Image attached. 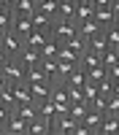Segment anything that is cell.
I'll use <instances>...</instances> for the list:
<instances>
[{
	"instance_id": "27",
	"label": "cell",
	"mask_w": 119,
	"mask_h": 135,
	"mask_svg": "<svg viewBox=\"0 0 119 135\" xmlns=\"http://www.w3.org/2000/svg\"><path fill=\"white\" fill-rule=\"evenodd\" d=\"M35 81H46V73H43L41 62H38V65H30V68H27V84H35Z\"/></svg>"
},
{
	"instance_id": "15",
	"label": "cell",
	"mask_w": 119,
	"mask_h": 135,
	"mask_svg": "<svg viewBox=\"0 0 119 135\" xmlns=\"http://www.w3.org/2000/svg\"><path fill=\"white\" fill-rule=\"evenodd\" d=\"M60 46H62V43H60L57 38H49V41L41 46V60H57V54H60Z\"/></svg>"
},
{
	"instance_id": "39",
	"label": "cell",
	"mask_w": 119,
	"mask_h": 135,
	"mask_svg": "<svg viewBox=\"0 0 119 135\" xmlns=\"http://www.w3.org/2000/svg\"><path fill=\"white\" fill-rule=\"evenodd\" d=\"M114 95H119V81H114Z\"/></svg>"
},
{
	"instance_id": "3",
	"label": "cell",
	"mask_w": 119,
	"mask_h": 135,
	"mask_svg": "<svg viewBox=\"0 0 119 135\" xmlns=\"http://www.w3.org/2000/svg\"><path fill=\"white\" fill-rule=\"evenodd\" d=\"M76 127V119L70 114H54L51 116V135H70Z\"/></svg>"
},
{
	"instance_id": "6",
	"label": "cell",
	"mask_w": 119,
	"mask_h": 135,
	"mask_svg": "<svg viewBox=\"0 0 119 135\" xmlns=\"http://www.w3.org/2000/svg\"><path fill=\"white\" fill-rule=\"evenodd\" d=\"M11 57H16V54L22 51V46H25V38H19L14 30H6V35H3V43H0Z\"/></svg>"
},
{
	"instance_id": "19",
	"label": "cell",
	"mask_w": 119,
	"mask_h": 135,
	"mask_svg": "<svg viewBox=\"0 0 119 135\" xmlns=\"http://www.w3.org/2000/svg\"><path fill=\"white\" fill-rule=\"evenodd\" d=\"M95 16V6L87 0V3H79L76 6V16H73V22L79 25V22H84V19H92Z\"/></svg>"
},
{
	"instance_id": "32",
	"label": "cell",
	"mask_w": 119,
	"mask_h": 135,
	"mask_svg": "<svg viewBox=\"0 0 119 135\" xmlns=\"http://www.w3.org/2000/svg\"><path fill=\"white\" fill-rule=\"evenodd\" d=\"M106 114H116V116H119V95H108V103H106Z\"/></svg>"
},
{
	"instance_id": "22",
	"label": "cell",
	"mask_w": 119,
	"mask_h": 135,
	"mask_svg": "<svg viewBox=\"0 0 119 135\" xmlns=\"http://www.w3.org/2000/svg\"><path fill=\"white\" fill-rule=\"evenodd\" d=\"M73 16H76V3L73 0H62L57 6V16L54 19H73Z\"/></svg>"
},
{
	"instance_id": "20",
	"label": "cell",
	"mask_w": 119,
	"mask_h": 135,
	"mask_svg": "<svg viewBox=\"0 0 119 135\" xmlns=\"http://www.w3.org/2000/svg\"><path fill=\"white\" fill-rule=\"evenodd\" d=\"M103 60H100V54L97 51H92V49H87L81 57H79V65L84 68V70H89V68H95V65H100Z\"/></svg>"
},
{
	"instance_id": "25",
	"label": "cell",
	"mask_w": 119,
	"mask_h": 135,
	"mask_svg": "<svg viewBox=\"0 0 119 135\" xmlns=\"http://www.w3.org/2000/svg\"><path fill=\"white\" fill-rule=\"evenodd\" d=\"M57 6H60L57 0H38V3H35V8L41 11V14H46V16H51V19L57 16Z\"/></svg>"
},
{
	"instance_id": "34",
	"label": "cell",
	"mask_w": 119,
	"mask_h": 135,
	"mask_svg": "<svg viewBox=\"0 0 119 135\" xmlns=\"http://www.w3.org/2000/svg\"><path fill=\"white\" fill-rule=\"evenodd\" d=\"M89 3H92L95 8H108V6H111V0H89Z\"/></svg>"
},
{
	"instance_id": "4",
	"label": "cell",
	"mask_w": 119,
	"mask_h": 135,
	"mask_svg": "<svg viewBox=\"0 0 119 135\" xmlns=\"http://www.w3.org/2000/svg\"><path fill=\"white\" fill-rule=\"evenodd\" d=\"M103 116H106V111H100V108H92V105H89V111L84 114V119H81V122H84L87 127H89V132H92V135H100Z\"/></svg>"
},
{
	"instance_id": "9",
	"label": "cell",
	"mask_w": 119,
	"mask_h": 135,
	"mask_svg": "<svg viewBox=\"0 0 119 135\" xmlns=\"http://www.w3.org/2000/svg\"><path fill=\"white\" fill-rule=\"evenodd\" d=\"M11 30H14L19 38L27 41V35L32 32V19H30V16H14V22H11Z\"/></svg>"
},
{
	"instance_id": "16",
	"label": "cell",
	"mask_w": 119,
	"mask_h": 135,
	"mask_svg": "<svg viewBox=\"0 0 119 135\" xmlns=\"http://www.w3.org/2000/svg\"><path fill=\"white\" fill-rule=\"evenodd\" d=\"M95 22H97V25H100V27H108V25H114V8L111 6H108V8H95V16H92Z\"/></svg>"
},
{
	"instance_id": "29",
	"label": "cell",
	"mask_w": 119,
	"mask_h": 135,
	"mask_svg": "<svg viewBox=\"0 0 119 135\" xmlns=\"http://www.w3.org/2000/svg\"><path fill=\"white\" fill-rule=\"evenodd\" d=\"M38 114L43 116V119H51L54 114H57V105H54V100L49 97V100H43V103H38Z\"/></svg>"
},
{
	"instance_id": "17",
	"label": "cell",
	"mask_w": 119,
	"mask_h": 135,
	"mask_svg": "<svg viewBox=\"0 0 119 135\" xmlns=\"http://www.w3.org/2000/svg\"><path fill=\"white\" fill-rule=\"evenodd\" d=\"M87 81H89V76H87V70H84L81 65H76V70L65 78V84H68V86H84Z\"/></svg>"
},
{
	"instance_id": "41",
	"label": "cell",
	"mask_w": 119,
	"mask_h": 135,
	"mask_svg": "<svg viewBox=\"0 0 119 135\" xmlns=\"http://www.w3.org/2000/svg\"><path fill=\"white\" fill-rule=\"evenodd\" d=\"M0 135H6V127H3V124H0Z\"/></svg>"
},
{
	"instance_id": "33",
	"label": "cell",
	"mask_w": 119,
	"mask_h": 135,
	"mask_svg": "<svg viewBox=\"0 0 119 135\" xmlns=\"http://www.w3.org/2000/svg\"><path fill=\"white\" fill-rule=\"evenodd\" d=\"M108 78H111V81H119V62L108 65Z\"/></svg>"
},
{
	"instance_id": "26",
	"label": "cell",
	"mask_w": 119,
	"mask_h": 135,
	"mask_svg": "<svg viewBox=\"0 0 119 135\" xmlns=\"http://www.w3.org/2000/svg\"><path fill=\"white\" fill-rule=\"evenodd\" d=\"M87 76H89V81H95V84H100L103 78H108V68L100 62V65H95V68H89L87 70Z\"/></svg>"
},
{
	"instance_id": "35",
	"label": "cell",
	"mask_w": 119,
	"mask_h": 135,
	"mask_svg": "<svg viewBox=\"0 0 119 135\" xmlns=\"http://www.w3.org/2000/svg\"><path fill=\"white\" fill-rule=\"evenodd\" d=\"M8 60H11V54H8V51H6L3 46H0V68H3V65H6Z\"/></svg>"
},
{
	"instance_id": "30",
	"label": "cell",
	"mask_w": 119,
	"mask_h": 135,
	"mask_svg": "<svg viewBox=\"0 0 119 135\" xmlns=\"http://www.w3.org/2000/svg\"><path fill=\"white\" fill-rule=\"evenodd\" d=\"M14 22V8H0V30H11Z\"/></svg>"
},
{
	"instance_id": "36",
	"label": "cell",
	"mask_w": 119,
	"mask_h": 135,
	"mask_svg": "<svg viewBox=\"0 0 119 135\" xmlns=\"http://www.w3.org/2000/svg\"><path fill=\"white\" fill-rule=\"evenodd\" d=\"M111 8H114V16H119V0H111Z\"/></svg>"
},
{
	"instance_id": "43",
	"label": "cell",
	"mask_w": 119,
	"mask_h": 135,
	"mask_svg": "<svg viewBox=\"0 0 119 135\" xmlns=\"http://www.w3.org/2000/svg\"><path fill=\"white\" fill-rule=\"evenodd\" d=\"M35 3H38V0H35Z\"/></svg>"
},
{
	"instance_id": "31",
	"label": "cell",
	"mask_w": 119,
	"mask_h": 135,
	"mask_svg": "<svg viewBox=\"0 0 119 135\" xmlns=\"http://www.w3.org/2000/svg\"><path fill=\"white\" fill-rule=\"evenodd\" d=\"M41 68H43V73H46L49 81L57 78V60H41Z\"/></svg>"
},
{
	"instance_id": "37",
	"label": "cell",
	"mask_w": 119,
	"mask_h": 135,
	"mask_svg": "<svg viewBox=\"0 0 119 135\" xmlns=\"http://www.w3.org/2000/svg\"><path fill=\"white\" fill-rule=\"evenodd\" d=\"M0 3H3V8H14V3H16V0H0Z\"/></svg>"
},
{
	"instance_id": "1",
	"label": "cell",
	"mask_w": 119,
	"mask_h": 135,
	"mask_svg": "<svg viewBox=\"0 0 119 135\" xmlns=\"http://www.w3.org/2000/svg\"><path fill=\"white\" fill-rule=\"evenodd\" d=\"M76 32H79V27H76L73 19H54L51 22V38H57L60 43H68Z\"/></svg>"
},
{
	"instance_id": "24",
	"label": "cell",
	"mask_w": 119,
	"mask_h": 135,
	"mask_svg": "<svg viewBox=\"0 0 119 135\" xmlns=\"http://www.w3.org/2000/svg\"><path fill=\"white\" fill-rule=\"evenodd\" d=\"M79 57H81V54L76 51L73 46H68V43H62V46H60V54H57V60H65V62H76V65H79Z\"/></svg>"
},
{
	"instance_id": "11",
	"label": "cell",
	"mask_w": 119,
	"mask_h": 135,
	"mask_svg": "<svg viewBox=\"0 0 119 135\" xmlns=\"http://www.w3.org/2000/svg\"><path fill=\"white\" fill-rule=\"evenodd\" d=\"M76 27H79V35H81V38H87V41H89V38H95L97 32L103 30V27L97 25L95 19H84V22H79V25H76Z\"/></svg>"
},
{
	"instance_id": "5",
	"label": "cell",
	"mask_w": 119,
	"mask_h": 135,
	"mask_svg": "<svg viewBox=\"0 0 119 135\" xmlns=\"http://www.w3.org/2000/svg\"><path fill=\"white\" fill-rule=\"evenodd\" d=\"M16 60H19L22 65H27V68H30V65H38V62H41V49L25 41V46H22V51L16 54Z\"/></svg>"
},
{
	"instance_id": "23",
	"label": "cell",
	"mask_w": 119,
	"mask_h": 135,
	"mask_svg": "<svg viewBox=\"0 0 119 135\" xmlns=\"http://www.w3.org/2000/svg\"><path fill=\"white\" fill-rule=\"evenodd\" d=\"M49 38H51V30H32L30 35H27V43H32V46H38V49H41Z\"/></svg>"
},
{
	"instance_id": "28",
	"label": "cell",
	"mask_w": 119,
	"mask_h": 135,
	"mask_svg": "<svg viewBox=\"0 0 119 135\" xmlns=\"http://www.w3.org/2000/svg\"><path fill=\"white\" fill-rule=\"evenodd\" d=\"M103 35H106V41H108V46L119 49V27H116V25H108V27H103Z\"/></svg>"
},
{
	"instance_id": "2",
	"label": "cell",
	"mask_w": 119,
	"mask_h": 135,
	"mask_svg": "<svg viewBox=\"0 0 119 135\" xmlns=\"http://www.w3.org/2000/svg\"><path fill=\"white\" fill-rule=\"evenodd\" d=\"M0 70H3V76H6V81L8 84H19V81H27V65H22L16 57H11L3 68H0Z\"/></svg>"
},
{
	"instance_id": "10",
	"label": "cell",
	"mask_w": 119,
	"mask_h": 135,
	"mask_svg": "<svg viewBox=\"0 0 119 135\" xmlns=\"http://www.w3.org/2000/svg\"><path fill=\"white\" fill-rule=\"evenodd\" d=\"M6 135H27V122L22 119L16 111L11 114V119H8V124H6Z\"/></svg>"
},
{
	"instance_id": "7",
	"label": "cell",
	"mask_w": 119,
	"mask_h": 135,
	"mask_svg": "<svg viewBox=\"0 0 119 135\" xmlns=\"http://www.w3.org/2000/svg\"><path fill=\"white\" fill-rule=\"evenodd\" d=\"M27 135H51V119H43L41 114L27 124Z\"/></svg>"
},
{
	"instance_id": "13",
	"label": "cell",
	"mask_w": 119,
	"mask_h": 135,
	"mask_svg": "<svg viewBox=\"0 0 119 135\" xmlns=\"http://www.w3.org/2000/svg\"><path fill=\"white\" fill-rule=\"evenodd\" d=\"M100 135H119V116H116V114H106V116H103Z\"/></svg>"
},
{
	"instance_id": "14",
	"label": "cell",
	"mask_w": 119,
	"mask_h": 135,
	"mask_svg": "<svg viewBox=\"0 0 119 135\" xmlns=\"http://www.w3.org/2000/svg\"><path fill=\"white\" fill-rule=\"evenodd\" d=\"M14 100H16V105H22V103H30V100H32V92H30V84H27V81H19V84H14Z\"/></svg>"
},
{
	"instance_id": "18",
	"label": "cell",
	"mask_w": 119,
	"mask_h": 135,
	"mask_svg": "<svg viewBox=\"0 0 119 135\" xmlns=\"http://www.w3.org/2000/svg\"><path fill=\"white\" fill-rule=\"evenodd\" d=\"M35 14V0H16L14 3V16H32Z\"/></svg>"
},
{
	"instance_id": "21",
	"label": "cell",
	"mask_w": 119,
	"mask_h": 135,
	"mask_svg": "<svg viewBox=\"0 0 119 135\" xmlns=\"http://www.w3.org/2000/svg\"><path fill=\"white\" fill-rule=\"evenodd\" d=\"M30 19H32V30H51V22H54L51 16H46V14H41L38 8H35V14H32Z\"/></svg>"
},
{
	"instance_id": "8",
	"label": "cell",
	"mask_w": 119,
	"mask_h": 135,
	"mask_svg": "<svg viewBox=\"0 0 119 135\" xmlns=\"http://www.w3.org/2000/svg\"><path fill=\"white\" fill-rule=\"evenodd\" d=\"M30 92H32V100H35V103H43V100L51 97V81L46 78V81H35V84H30Z\"/></svg>"
},
{
	"instance_id": "40",
	"label": "cell",
	"mask_w": 119,
	"mask_h": 135,
	"mask_svg": "<svg viewBox=\"0 0 119 135\" xmlns=\"http://www.w3.org/2000/svg\"><path fill=\"white\" fill-rule=\"evenodd\" d=\"M3 35H6V30H0V43H3Z\"/></svg>"
},
{
	"instance_id": "38",
	"label": "cell",
	"mask_w": 119,
	"mask_h": 135,
	"mask_svg": "<svg viewBox=\"0 0 119 135\" xmlns=\"http://www.w3.org/2000/svg\"><path fill=\"white\" fill-rule=\"evenodd\" d=\"M6 84H8V81H6V76H3V70H0V89H3Z\"/></svg>"
},
{
	"instance_id": "42",
	"label": "cell",
	"mask_w": 119,
	"mask_h": 135,
	"mask_svg": "<svg viewBox=\"0 0 119 135\" xmlns=\"http://www.w3.org/2000/svg\"><path fill=\"white\" fill-rule=\"evenodd\" d=\"M114 25H116V27H119V16H116V19H114Z\"/></svg>"
},
{
	"instance_id": "12",
	"label": "cell",
	"mask_w": 119,
	"mask_h": 135,
	"mask_svg": "<svg viewBox=\"0 0 119 135\" xmlns=\"http://www.w3.org/2000/svg\"><path fill=\"white\" fill-rule=\"evenodd\" d=\"M14 111H16V114H19V116H22V119H25L27 124H30V122L38 116V103H35V100H30V103H22V105H16Z\"/></svg>"
}]
</instances>
